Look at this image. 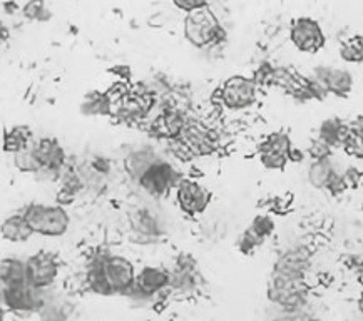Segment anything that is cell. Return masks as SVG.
Segmentation results:
<instances>
[{"instance_id": "obj_1", "label": "cell", "mask_w": 363, "mask_h": 321, "mask_svg": "<svg viewBox=\"0 0 363 321\" xmlns=\"http://www.w3.org/2000/svg\"><path fill=\"white\" fill-rule=\"evenodd\" d=\"M22 214L26 216L34 235L59 238V236L66 235L71 226V218L60 204L32 203L26 206Z\"/></svg>"}, {"instance_id": "obj_2", "label": "cell", "mask_w": 363, "mask_h": 321, "mask_svg": "<svg viewBox=\"0 0 363 321\" xmlns=\"http://www.w3.org/2000/svg\"><path fill=\"white\" fill-rule=\"evenodd\" d=\"M310 288L305 278H291L280 273H272L268 298L285 313H300L308 303Z\"/></svg>"}, {"instance_id": "obj_3", "label": "cell", "mask_w": 363, "mask_h": 321, "mask_svg": "<svg viewBox=\"0 0 363 321\" xmlns=\"http://www.w3.org/2000/svg\"><path fill=\"white\" fill-rule=\"evenodd\" d=\"M184 37L194 47L204 49L225 39L220 18L208 6L189 12L184 18Z\"/></svg>"}, {"instance_id": "obj_4", "label": "cell", "mask_w": 363, "mask_h": 321, "mask_svg": "<svg viewBox=\"0 0 363 321\" xmlns=\"http://www.w3.org/2000/svg\"><path fill=\"white\" fill-rule=\"evenodd\" d=\"M96 258L99 259L102 276H104L109 295H123V293L134 290L136 271H134L133 263L128 258L111 253H99L96 254Z\"/></svg>"}, {"instance_id": "obj_5", "label": "cell", "mask_w": 363, "mask_h": 321, "mask_svg": "<svg viewBox=\"0 0 363 321\" xmlns=\"http://www.w3.org/2000/svg\"><path fill=\"white\" fill-rule=\"evenodd\" d=\"M111 96V94H109ZM113 99V114L121 123L134 124L144 120L156 106V97L141 86L139 91H123L118 96H111Z\"/></svg>"}, {"instance_id": "obj_6", "label": "cell", "mask_w": 363, "mask_h": 321, "mask_svg": "<svg viewBox=\"0 0 363 321\" xmlns=\"http://www.w3.org/2000/svg\"><path fill=\"white\" fill-rule=\"evenodd\" d=\"M259 86L253 77L233 76L223 84L220 91L221 104L230 111H245L258 101Z\"/></svg>"}, {"instance_id": "obj_7", "label": "cell", "mask_w": 363, "mask_h": 321, "mask_svg": "<svg viewBox=\"0 0 363 321\" xmlns=\"http://www.w3.org/2000/svg\"><path fill=\"white\" fill-rule=\"evenodd\" d=\"M179 137L183 139L194 157L211 156L220 147V134L216 129L209 128L208 124L198 119H188Z\"/></svg>"}, {"instance_id": "obj_8", "label": "cell", "mask_w": 363, "mask_h": 321, "mask_svg": "<svg viewBox=\"0 0 363 321\" xmlns=\"http://www.w3.org/2000/svg\"><path fill=\"white\" fill-rule=\"evenodd\" d=\"M32 149L40 164L39 174L48 176L50 179H59L62 169L67 166V156L57 139L42 137L32 142Z\"/></svg>"}, {"instance_id": "obj_9", "label": "cell", "mask_w": 363, "mask_h": 321, "mask_svg": "<svg viewBox=\"0 0 363 321\" xmlns=\"http://www.w3.org/2000/svg\"><path fill=\"white\" fill-rule=\"evenodd\" d=\"M290 40L296 50L305 54H316L325 47V34L322 26L311 17H298L290 29Z\"/></svg>"}, {"instance_id": "obj_10", "label": "cell", "mask_w": 363, "mask_h": 321, "mask_svg": "<svg viewBox=\"0 0 363 321\" xmlns=\"http://www.w3.org/2000/svg\"><path fill=\"white\" fill-rule=\"evenodd\" d=\"M178 171L174 169V166H171L169 162L157 159L149 169L144 173L141 178L138 179V183L141 184V188L151 196L162 198L169 193L171 189L176 188L179 183Z\"/></svg>"}, {"instance_id": "obj_11", "label": "cell", "mask_w": 363, "mask_h": 321, "mask_svg": "<svg viewBox=\"0 0 363 321\" xmlns=\"http://www.w3.org/2000/svg\"><path fill=\"white\" fill-rule=\"evenodd\" d=\"M291 141L285 133H272L259 144L258 154L262 164L269 171L285 169L291 161Z\"/></svg>"}, {"instance_id": "obj_12", "label": "cell", "mask_w": 363, "mask_h": 321, "mask_svg": "<svg viewBox=\"0 0 363 321\" xmlns=\"http://www.w3.org/2000/svg\"><path fill=\"white\" fill-rule=\"evenodd\" d=\"M176 203L181 211L188 216L203 214L211 201V193L206 186L194 179H181L176 186Z\"/></svg>"}, {"instance_id": "obj_13", "label": "cell", "mask_w": 363, "mask_h": 321, "mask_svg": "<svg viewBox=\"0 0 363 321\" xmlns=\"http://www.w3.org/2000/svg\"><path fill=\"white\" fill-rule=\"evenodd\" d=\"M27 283L39 290H45L55 281L59 274V263L52 253L39 251L26 261Z\"/></svg>"}, {"instance_id": "obj_14", "label": "cell", "mask_w": 363, "mask_h": 321, "mask_svg": "<svg viewBox=\"0 0 363 321\" xmlns=\"http://www.w3.org/2000/svg\"><path fill=\"white\" fill-rule=\"evenodd\" d=\"M2 300L7 308H11L13 311H32L40 310L42 306H44L42 290L34 288L27 281L21 283V285L4 288Z\"/></svg>"}, {"instance_id": "obj_15", "label": "cell", "mask_w": 363, "mask_h": 321, "mask_svg": "<svg viewBox=\"0 0 363 321\" xmlns=\"http://www.w3.org/2000/svg\"><path fill=\"white\" fill-rule=\"evenodd\" d=\"M311 266V254L306 246H293L278 256L273 273L285 274L291 278H305Z\"/></svg>"}, {"instance_id": "obj_16", "label": "cell", "mask_w": 363, "mask_h": 321, "mask_svg": "<svg viewBox=\"0 0 363 321\" xmlns=\"http://www.w3.org/2000/svg\"><path fill=\"white\" fill-rule=\"evenodd\" d=\"M274 232V221L269 214H259L256 216L251 225L246 227V231L240 236L238 249L243 254H251L255 249H258L264 241L272 238Z\"/></svg>"}, {"instance_id": "obj_17", "label": "cell", "mask_w": 363, "mask_h": 321, "mask_svg": "<svg viewBox=\"0 0 363 321\" xmlns=\"http://www.w3.org/2000/svg\"><path fill=\"white\" fill-rule=\"evenodd\" d=\"M313 77L327 89L328 94L347 97L353 89V76L347 69L320 66L315 69Z\"/></svg>"}, {"instance_id": "obj_18", "label": "cell", "mask_w": 363, "mask_h": 321, "mask_svg": "<svg viewBox=\"0 0 363 321\" xmlns=\"http://www.w3.org/2000/svg\"><path fill=\"white\" fill-rule=\"evenodd\" d=\"M199 274L196 269V261L189 254H181L176 259L174 268L169 271V286L174 291L188 295L199 285Z\"/></svg>"}, {"instance_id": "obj_19", "label": "cell", "mask_w": 363, "mask_h": 321, "mask_svg": "<svg viewBox=\"0 0 363 321\" xmlns=\"http://www.w3.org/2000/svg\"><path fill=\"white\" fill-rule=\"evenodd\" d=\"M129 221H131L133 232L139 240L138 243H151L162 235V226L157 216L146 208L136 209L129 218Z\"/></svg>"}, {"instance_id": "obj_20", "label": "cell", "mask_w": 363, "mask_h": 321, "mask_svg": "<svg viewBox=\"0 0 363 321\" xmlns=\"http://www.w3.org/2000/svg\"><path fill=\"white\" fill-rule=\"evenodd\" d=\"M167 286H169V271L156 266H146L139 271V274H136L134 290L141 293V295L151 296Z\"/></svg>"}, {"instance_id": "obj_21", "label": "cell", "mask_w": 363, "mask_h": 321, "mask_svg": "<svg viewBox=\"0 0 363 321\" xmlns=\"http://www.w3.org/2000/svg\"><path fill=\"white\" fill-rule=\"evenodd\" d=\"M0 235L9 243H26V241L32 238L34 231H32L24 214L18 213L11 214V216L2 221V225H0Z\"/></svg>"}, {"instance_id": "obj_22", "label": "cell", "mask_w": 363, "mask_h": 321, "mask_svg": "<svg viewBox=\"0 0 363 321\" xmlns=\"http://www.w3.org/2000/svg\"><path fill=\"white\" fill-rule=\"evenodd\" d=\"M350 134H352L350 123H345V120L338 118L323 120L318 129V137L323 139V141L330 144L333 149L345 146V142L348 141V137H350Z\"/></svg>"}, {"instance_id": "obj_23", "label": "cell", "mask_w": 363, "mask_h": 321, "mask_svg": "<svg viewBox=\"0 0 363 321\" xmlns=\"http://www.w3.org/2000/svg\"><path fill=\"white\" fill-rule=\"evenodd\" d=\"M160 159L156 152L151 147H139L129 152L124 159V169L125 173L131 176L133 179H139L155 162Z\"/></svg>"}, {"instance_id": "obj_24", "label": "cell", "mask_w": 363, "mask_h": 321, "mask_svg": "<svg viewBox=\"0 0 363 321\" xmlns=\"http://www.w3.org/2000/svg\"><path fill=\"white\" fill-rule=\"evenodd\" d=\"M338 166L332 161V157L327 159L311 161L308 167V183L313 186L315 189H328L330 183L338 173Z\"/></svg>"}, {"instance_id": "obj_25", "label": "cell", "mask_w": 363, "mask_h": 321, "mask_svg": "<svg viewBox=\"0 0 363 321\" xmlns=\"http://www.w3.org/2000/svg\"><path fill=\"white\" fill-rule=\"evenodd\" d=\"M32 141V131L27 125H13V128L7 129L2 137V149L9 154H17V152L24 151L29 147Z\"/></svg>"}, {"instance_id": "obj_26", "label": "cell", "mask_w": 363, "mask_h": 321, "mask_svg": "<svg viewBox=\"0 0 363 321\" xmlns=\"http://www.w3.org/2000/svg\"><path fill=\"white\" fill-rule=\"evenodd\" d=\"M81 113L84 116H91V118L113 114V99H111L109 92H89L84 97Z\"/></svg>"}, {"instance_id": "obj_27", "label": "cell", "mask_w": 363, "mask_h": 321, "mask_svg": "<svg viewBox=\"0 0 363 321\" xmlns=\"http://www.w3.org/2000/svg\"><path fill=\"white\" fill-rule=\"evenodd\" d=\"M27 281L26 273V263L21 259H4L0 263V286L7 288L13 285H21V283Z\"/></svg>"}, {"instance_id": "obj_28", "label": "cell", "mask_w": 363, "mask_h": 321, "mask_svg": "<svg viewBox=\"0 0 363 321\" xmlns=\"http://www.w3.org/2000/svg\"><path fill=\"white\" fill-rule=\"evenodd\" d=\"M340 55L348 64H363V35H352L343 40Z\"/></svg>"}, {"instance_id": "obj_29", "label": "cell", "mask_w": 363, "mask_h": 321, "mask_svg": "<svg viewBox=\"0 0 363 321\" xmlns=\"http://www.w3.org/2000/svg\"><path fill=\"white\" fill-rule=\"evenodd\" d=\"M13 166L17 167L21 173H29V174H39L40 173V164L37 161L34 154V149H32V144L29 147H26L24 151L13 154Z\"/></svg>"}, {"instance_id": "obj_30", "label": "cell", "mask_w": 363, "mask_h": 321, "mask_svg": "<svg viewBox=\"0 0 363 321\" xmlns=\"http://www.w3.org/2000/svg\"><path fill=\"white\" fill-rule=\"evenodd\" d=\"M22 13L26 18L35 22H48L52 13L45 6V0H29L24 7H22Z\"/></svg>"}, {"instance_id": "obj_31", "label": "cell", "mask_w": 363, "mask_h": 321, "mask_svg": "<svg viewBox=\"0 0 363 321\" xmlns=\"http://www.w3.org/2000/svg\"><path fill=\"white\" fill-rule=\"evenodd\" d=\"M332 152H333V147L330 146L323 141V139H320L316 136L313 141L310 142V147H308V154L313 161H318V159H327V157H332Z\"/></svg>"}, {"instance_id": "obj_32", "label": "cell", "mask_w": 363, "mask_h": 321, "mask_svg": "<svg viewBox=\"0 0 363 321\" xmlns=\"http://www.w3.org/2000/svg\"><path fill=\"white\" fill-rule=\"evenodd\" d=\"M343 149H345L348 156L358 157V159H360V157H363V136H358V134L352 133Z\"/></svg>"}, {"instance_id": "obj_33", "label": "cell", "mask_w": 363, "mask_h": 321, "mask_svg": "<svg viewBox=\"0 0 363 321\" xmlns=\"http://www.w3.org/2000/svg\"><path fill=\"white\" fill-rule=\"evenodd\" d=\"M343 178H345L348 189H355L362 181V173L355 166H348L347 169H343Z\"/></svg>"}, {"instance_id": "obj_34", "label": "cell", "mask_w": 363, "mask_h": 321, "mask_svg": "<svg viewBox=\"0 0 363 321\" xmlns=\"http://www.w3.org/2000/svg\"><path fill=\"white\" fill-rule=\"evenodd\" d=\"M209 0H173V4L181 11L184 12H193L196 11V9H201V7H206Z\"/></svg>"}, {"instance_id": "obj_35", "label": "cell", "mask_w": 363, "mask_h": 321, "mask_svg": "<svg viewBox=\"0 0 363 321\" xmlns=\"http://www.w3.org/2000/svg\"><path fill=\"white\" fill-rule=\"evenodd\" d=\"M89 169L97 176H106L109 174L111 171V162L108 159H104V157H94V159L91 161Z\"/></svg>"}, {"instance_id": "obj_36", "label": "cell", "mask_w": 363, "mask_h": 321, "mask_svg": "<svg viewBox=\"0 0 363 321\" xmlns=\"http://www.w3.org/2000/svg\"><path fill=\"white\" fill-rule=\"evenodd\" d=\"M273 321H318L315 318H311L308 315H303L300 311V313H285L283 311L281 316H278V318H274Z\"/></svg>"}, {"instance_id": "obj_37", "label": "cell", "mask_w": 363, "mask_h": 321, "mask_svg": "<svg viewBox=\"0 0 363 321\" xmlns=\"http://www.w3.org/2000/svg\"><path fill=\"white\" fill-rule=\"evenodd\" d=\"M350 129H352L353 134L363 136V116H357L355 119L350 120Z\"/></svg>"}, {"instance_id": "obj_38", "label": "cell", "mask_w": 363, "mask_h": 321, "mask_svg": "<svg viewBox=\"0 0 363 321\" xmlns=\"http://www.w3.org/2000/svg\"><path fill=\"white\" fill-rule=\"evenodd\" d=\"M9 29H7V26L4 24V22H0V44H4V42H6L7 39H9Z\"/></svg>"}, {"instance_id": "obj_39", "label": "cell", "mask_w": 363, "mask_h": 321, "mask_svg": "<svg viewBox=\"0 0 363 321\" xmlns=\"http://www.w3.org/2000/svg\"><path fill=\"white\" fill-rule=\"evenodd\" d=\"M360 310L363 311V293H362V296H360Z\"/></svg>"}]
</instances>
